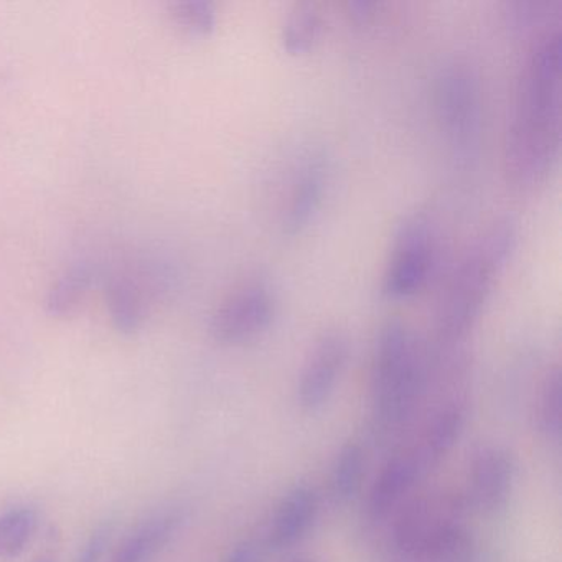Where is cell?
<instances>
[{
  "instance_id": "cell-1",
  "label": "cell",
  "mask_w": 562,
  "mask_h": 562,
  "mask_svg": "<svg viewBox=\"0 0 562 562\" xmlns=\"http://www.w3.org/2000/svg\"><path fill=\"white\" fill-rule=\"evenodd\" d=\"M561 22H549L532 41L516 83L505 143V167L516 187L536 186L561 147Z\"/></svg>"
},
{
  "instance_id": "cell-2",
  "label": "cell",
  "mask_w": 562,
  "mask_h": 562,
  "mask_svg": "<svg viewBox=\"0 0 562 562\" xmlns=\"http://www.w3.org/2000/svg\"><path fill=\"white\" fill-rule=\"evenodd\" d=\"M515 243V225L509 220H496L463 252L437 305L440 340L459 344L472 330Z\"/></svg>"
},
{
  "instance_id": "cell-3",
  "label": "cell",
  "mask_w": 562,
  "mask_h": 562,
  "mask_svg": "<svg viewBox=\"0 0 562 562\" xmlns=\"http://www.w3.org/2000/svg\"><path fill=\"white\" fill-rule=\"evenodd\" d=\"M424 355L411 328L401 321L383 325L374 347L371 393L374 417L384 427L403 423L424 386Z\"/></svg>"
},
{
  "instance_id": "cell-4",
  "label": "cell",
  "mask_w": 562,
  "mask_h": 562,
  "mask_svg": "<svg viewBox=\"0 0 562 562\" xmlns=\"http://www.w3.org/2000/svg\"><path fill=\"white\" fill-rule=\"evenodd\" d=\"M436 238L424 212L411 213L397 226L381 289L391 299H403L423 288L432 268Z\"/></svg>"
},
{
  "instance_id": "cell-5",
  "label": "cell",
  "mask_w": 562,
  "mask_h": 562,
  "mask_svg": "<svg viewBox=\"0 0 562 562\" xmlns=\"http://www.w3.org/2000/svg\"><path fill=\"white\" fill-rule=\"evenodd\" d=\"M465 502L457 495L437 493L411 503L394 528V541L407 555L432 558L443 539L463 526Z\"/></svg>"
},
{
  "instance_id": "cell-6",
  "label": "cell",
  "mask_w": 562,
  "mask_h": 562,
  "mask_svg": "<svg viewBox=\"0 0 562 562\" xmlns=\"http://www.w3.org/2000/svg\"><path fill=\"white\" fill-rule=\"evenodd\" d=\"M436 110L459 153H469L480 133V88L465 65H450L437 77Z\"/></svg>"
},
{
  "instance_id": "cell-7",
  "label": "cell",
  "mask_w": 562,
  "mask_h": 562,
  "mask_svg": "<svg viewBox=\"0 0 562 562\" xmlns=\"http://www.w3.org/2000/svg\"><path fill=\"white\" fill-rule=\"evenodd\" d=\"M276 297L265 278H249L213 312L210 331L223 344H239L265 331L274 317Z\"/></svg>"
},
{
  "instance_id": "cell-8",
  "label": "cell",
  "mask_w": 562,
  "mask_h": 562,
  "mask_svg": "<svg viewBox=\"0 0 562 562\" xmlns=\"http://www.w3.org/2000/svg\"><path fill=\"white\" fill-rule=\"evenodd\" d=\"M348 358V340L341 331L328 330L315 340L299 376V403L317 411L334 393Z\"/></svg>"
},
{
  "instance_id": "cell-9",
  "label": "cell",
  "mask_w": 562,
  "mask_h": 562,
  "mask_svg": "<svg viewBox=\"0 0 562 562\" xmlns=\"http://www.w3.org/2000/svg\"><path fill=\"white\" fill-rule=\"evenodd\" d=\"M515 463L499 447H482L473 453L469 470V503L483 513L502 509L512 495Z\"/></svg>"
},
{
  "instance_id": "cell-10",
  "label": "cell",
  "mask_w": 562,
  "mask_h": 562,
  "mask_svg": "<svg viewBox=\"0 0 562 562\" xmlns=\"http://www.w3.org/2000/svg\"><path fill=\"white\" fill-rule=\"evenodd\" d=\"M327 186V164L324 157L311 156L292 180L288 203L282 212V228L288 235L301 233L321 206Z\"/></svg>"
},
{
  "instance_id": "cell-11",
  "label": "cell",
  "mask_w": 562,
  "mask_h": 562,
  "mask_svg": "<svg viewBox=\"0 0 562 562\" xmlns=\"http://www.w3.org/2000/svg\"><path fill=\"white\" fill-rule=\"evenodd\" d=\"M183 525L179 508L164 509L137 526L108 562H154Z\"/></svg>"
},
{
  "instance_id": "cell-12",
  "label": "cell",
  "mask_w": 562,
  "mask_h": 562,
  "mask_svg": "<svg viewBox=\"0 0 562 562\" xmlns=\"http://www.w3.org/2000/svg\"><path fill=\"white\" fill-rule=\"evenodd\" d=\"M318 513V498L307 485H297L279 503L272 519L271 544L285 549L301 541L314 525Z\"/></svg>"
},
{
  "instance_id": "cell-13",
  "label": "cell",
  "mask_w": 562,
  "mask_h": 562,
  "mask_svg": "<svg viewBox=\"0 0 562 562\" xmlns=\"http://www.w3.org/2000/svg\"><path fill=\"white\" fill-rule=\"evenodd\" d=\"M426 470L420 465L414 450L397 453L378 475L376 482L370 493L368 509L373 518L380 519L400 503V499L409 492Z\"/></svg>"
},
{
  "instance_id": "cell-14",
  "label": "cell",
  "mask_w": 562,
  "mask_h": 562,
  "mask_svg": "<svg viewBox=\"0 0 562 562\" xmlns=\"http://www.w3.org/2000/svg\"><path fill=\"white\" fill-rule=\"evenodd\" d=\"M465 427V409L462 404H447L439 411L430 423L423 443L417 447V459L424 470L437 465L459 442Z\"/></svg>"
},
{
  "instance_id": "cell-15",
  "label": "cell",
  "mask_w": 562,
  "mask_h": 562,
  "mask_svg": "<svg viewBox=\"0 0 562 562\" xmlns=\"http://www.w3.org/2000/svg\"><path fill=\"white\" fill-rule=\"evenodd\" d=\"M108 305L117 330L134 334L146 318V302L139 281L127 276L114 279L108 289Z\"/></svg>"
},
{
  "instance_id": "cell-16",
  "label": "cell",
  "mask_w": 562,
  "mask_h": 562,
  "mask_svg": "<svg viewBox=\"0 0 562 562\" xmlns=\"http://www.w3.org/2000/svg\"><path fill=\"white\" fill-rule=\"evenodd\" d=\"M38 526L37 509L18 506L0 515V559L21 555Z\"/></svg>"
},
{
  "instance_id": "cell-17",
  "label": "cell",
  "mask_w": 562,
  "mask_h": 562,
  "mask_svg": "<svg viewBox=\"0 0 562 562\" xmlns=\"http://www.w3.org/2000/svg\"><path fill=\"white\" fill-rule=\"evenodd\" d=\"M93 281V268L87 262H77L64 272L52 288L47 299V308L52 315L64 317L83 301L88 288Z\"/></svg>"
},
{
  "instance_id": "cell-18",
  "label": "cell",
  "mask_w": 562,
  "mask_h": 562,
  "mask_svg": "<svg viewBox=\"0 0 562 562\" xmlns=\"http://www.w3.org/2000/svg\"><path fill=\"white\" fill-rule=\"evenodd\" d=\"M364 473L363 450L358 443L348 442L337 453L330 473L331 495L337 502H348L357 495Z\"/></svg>"
},
{
  "instance_id": "cell-19",
  "label": "cell",
  "mask_w": 562,
  "mask_h": 562,
  "mask_svg": "<svg viewBox=\"0 0 562 562\" xmlns=\"http://www.w3.org/2000/svg\"><path fill=\"white\" fill-rule=\"evenodd\" d=\"M322 24L321 14L312 5H297L282 25V47L291 54L311 50L321 37Z\"/></svg>"
},
{
  "instance_id": "cell-20",
  "label": "cell",
  "mask_w": 562,
  "mask_h": 562,
  "mask_svg": "<svg viewBox=\"0 0 562 562\" xmlns=\"http://www.w3.org/2000/svg\"><path fill=\"white\" fill-rule=\"evenodd\" d=\"M538 429L549 439H558L562 430V380L559 368L552 370L542 384L536 409Z\"/></svg>"
},
{
  "instance_id": "cell-21",
  "label": "cell",
  "mask_w": 562,
  "mask_h": 562,
  "mask_svg": "<svg viewBox=\"0 0 562 562\" xmlns=\"http://www.w3.org/2000/svg\"><path fill=\"white\" fill-rule=\"evenodd\" d=\"M172 15L177 25L190 35H209L216 25L215 5L205 0H186L173 4Z\"/></svg>"
},
{
  "instance_id": "cell-22",
  "label": "cell",
  "mask_w": 562,
  "mask_h": 562,
  "mask_svg": "<svg viewBox=\"0 0 562 562\" xmlns=\"http://www.w3.org/2000/svg\"><path fill=\"white\" fill-rule=\"evenodd\" d=\"M113 536L114 526L111 522H103V525L98 526L91 532L90 538L87 539L74 562H101V559L104 558L108 549H110Z\"/></svg>"
},
{
  "instance_id": "cell-23",
  "label": "cell",
  "mask_w": 562,
  "mask_h": 562,
  "mask_svg": "<svg viewBox=\"0 0 562 562\" xmlns=\"http://www.w3.org/2000/svg\"><path fill=\"white\" fill-rule=\"evenodd\" d=\"M225 562H261V554L255 542L243 541L229 552Z\"/></svg>"
},
{
  "instance_id": "cell-24",
  "label": "cell",
  "mask_w": 562,
  "mask_h": 562,
  "mask_svg": "<svg viewBox=\"0 0 562 562\" xmlns=\"http://www.w3.org/2000/svg\"><path fill=\"white\" fill-rule=\"evenodd\" d=\"M289 562H321L318 559L312 558V555H295Z\"/></svg>"
},
{
  "instance_id": "cell-25",
  "label": "cell",
  "mask_w": 562,
  "mask_h": 562,
  "mask_svg": "<svg viewBox=\"0 0 562 562\" xmlns=\"http://www.w3.org/2000/svg\"><path fill=\"white\" fill-rule=\"evenodd\" d=\"M35 562H55V561L52 558H41V559H37V561H35Z\"/></svg>"
}]
</instances>
